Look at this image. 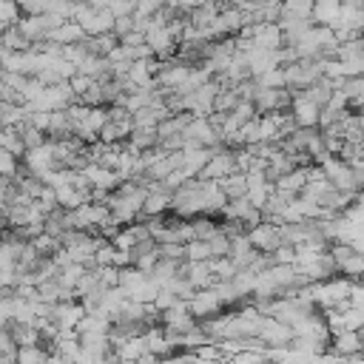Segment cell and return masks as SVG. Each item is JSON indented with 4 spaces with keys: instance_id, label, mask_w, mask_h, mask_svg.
<instances>
[{
    "instance_id": "obj_7",
    "label": "cell",
    "mask_w": 364,
    "mask_h": 364,
    "mask_svg": "<svg viewBox=\"0 0 364 364\" xmlns=\"http://www.w3.org/2000/svg\"><path fill=\"white\" fill-rule=\"evenodd\" d=\"M46 355H48V350H43V344H34V347H17V353H14V364H46Z\"/></svg>"
},
{
    "instance_id": "obj_1",
    "label": "cell",
    "mask_w": 364,
    "mask_h": 364,
    "mask_svg": "<svg viewBox=\"0 0 364 364\" xmlns=\"http://www.w3.org/2000/svg\"><path fill=\"white\" fill-rule=\"evenodd\" d=\"M256 338H259L264 347H287V341L293 338V330H290L284 321L273 318V316H262L259 330H256Z\"/></svg>"
},
{
    "instance_id": "obj_9",
    "label": "cell",
    "mask_w": 364,
    "mask_h": 364,
    "mask_svg": "<svg viewBox=\"0 0 364 364\" xmlns=\"http://www.w3.org/2000/svg\"><path fill=\"white\" fill-rule=\"evenodd\" d=\"M17 173H20V159L14 154H9L6 148H0V176L14 179Z\"/></svg>"
},
{
    "instance_id": "obj_8",
    "label": "cell",
    "mask_w": 364,
    "mask_h": 364,
    "mask_svg": "<svg viewBox=\"0 0 364 364\" xmlns=\"http://www.w3.org/2000/svg\"><path fill=\"white\" fill-rule=\"evenodd\" d=\"M262 361H267L264 350H239V353L228 355L222 364H262Z\"/></svg>"
},
{
    "instance_id": "obj_10",
    "label": "cell",
    "mask_w": 364,
    "mask_h": 364,
    "mask_svg": "<svg viewBox=\"0 0 364 364\" xmlns=\"http://www.w3.org/2000/svg\"><path fill=\"white\" fill-rule=\"evenodd\" d=\"M310 9H313L310 0H287V3H284V14H290V17L296 14V20H304V14H307Z\"/></svg>"
},
{
    "instance_id": "obj_11",
    "label": "cell",
    "mask_w": 364,
    "mask_h": 364,
    "mask_svg": "<svg viewBox=\"0 0 364 364\" xmlns=\"http://www.w3.org/2000/svg\"><path fill=\"white\" fill-rule=\"evenodd\" d=\"M46 364H77V361H74V358H68V355H60V353H51V350H48Z\"/></svg>"
},
{
    "instance_id": "obj_4",
    "label": "cell",
    "mask_w": 364,
    "mask_h": 364,
    "mask_svg": "<svg viewBox=\"0 0 364 364\" xmlns=\"http://www.w3.org/2000/svg\"><path fill=\"white\" fill-rule=\"evenodd\" d=\"M327 350L336 353L338 358L361 353V330H338V333H333Z\"/></svg>"
},
{
    "instance_id": "obj_2",
    "label": "cell",
    "mask_w": 364,
    "mask_h": 364,
    "mask_svg": "<svg viewBox=\"0 0 364 364\" xmlns=\"http://www.w3.org/2000/svg\"><path fill=\"white\" fill-rule=\"evenodd\" d=\"M188 310H191L193 318H210V316L222 313L225 307H222V301L216 299V293H213L210 287H205V290H193V296L188 299Z\"/></svg>"
},
{
    "instance_id": "obj_13",
    "label": "cell",
    "mask_w": 364,
    "mask_h": 364,
    "mask_svg": "<svg viewBox=\"0 0 364 364\" xmlns=\"http://www.w3.org/2000/svg\"><path fill=\"white\" fill-rule=\"evenodd\" d=\"M97 364H125V361H122V358H119L117 353H108V355H102V358H100Z\"/></svg>"
},
{
    "instance_id": "obj_6",
    "label": "cell",
    "mask_w": 364,
    "mask_h": 364,
    "mask_svg": "<svg viewBox=\"0 0 364 364\" xmlns=\"http://www.w3.org/2000/svg\"><path fill=\"white\" fill-rule=\"evenodd\" d=\"M0 148H6V151H9V154H14V156H23V154H26V145H23L20 131H17L14 125L0 128Z\"/></svg>"
},
{
    "instance_id": "obj_3",
    "label": "cell",
    "mask_w": 364,
    "mask_h": 364,
    "mask_svg": "<svg viewBox=\"0 0 364 364\" xmlns=\"http://www.w3.org/2000/svg\"><path fill=\"white\" fill-rule=\"evenodd\" d=\"M82 304L80 301H74V299H65V301H57V304H51V313H48V318L57 324V330H74L77 327V321L82 318Z\"/></svg>"
},
{
    "instance_id": "obj_5",
    "label": "cell",
    "mask_w": 364,
    "mask_h": 364,
    "mask_svg": "<svg viewBox=\"0 0 364 364\" xmlns=\"http://www.w3.org/2000/svg\"><path fill=\"white\" fill-rule=\"evenodd\" d=\"M318 105H313L310 100H304L301 94L296 100H290V117L296 122V128H316L318 125Z\"/></svg>"
},
{
    "instance_id": "obj_12",
    "label": "cell",
    "mask_w": 364,
    "mask_h": 364,
    "mask_svg": "<svg viewBox=\"0 0 364 364\" xmlns=\"http://www.w3.org/2000/svg\"><path fill=\"white\" fill-rule=\"evenodd\" d=\"M128 364H156V355H151V353H142L139 358H134V361H128Z\"/></svg>"
}]
</instances>
